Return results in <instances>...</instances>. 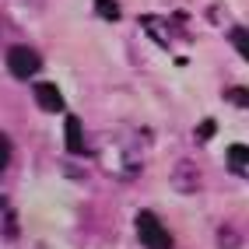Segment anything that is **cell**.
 I'll use <instances>...</instances> for the list:
<instances>
[{"mask_svg":"<svg viewBox=\"0 0 249 249\" xmlns=\"http://www.w3.org/2000/svg\"><path fill=\"white\" fill-rule=\"evenodd\" d=\"M137 235L147 249H172V235L165 231V225L158 221V214L141 211L137 214Z\"/></svg>","mask_w":249,"mask_h":249,"instance_id":"6da1fadb","label":"cell"},{"mask_svg":"<svg viewBox=\"0 0 249 249\" xmlns=\"http://www.w3.org/2000/svg\"><path fill=\"white\" fill-rule=\"evenodd\" d=\"M7 71L18 77V81H28L39 74V53L32 46H11L7 49Z\"/></svg>","mask_w":249,"mask_h":249,"instance_id":"7a4b0ae2","label":"cell"},{"mask_svg":"<svg viewBox=\"0 0 249 249\" xmlns=\"http://www.w3.org/2000/svg\"><path fill=\"white\" fill-rule=\"evenodd\" d=\"M172 190H179V193H196L200 190V172H196L193 161L179 158V165L172 169Z\"/></svg>","mask_w":249,"mask_h":249,"instance_id":"3957f363","label":"cell"},{"mask_svg":"<svg viewBox=\"0 0 249 249\" xmlns=\"http://www.w3.org/2000/svg\"><path fill=\"white\" fill-rule=\"evenodd\" d=\"M36 102L42 112H63V95L56 85H49V81H42V85H36Z\"/></svg>","mask_w":249,"mask_h":249,"instance_id":"277c9868","label":"cell"},{"mask_svg":"<svg viewBox=\"0 0 249 249\" xmlns=\"http://www.w3.org/2000/svg\"><path fill=\"white\" fill-rule=\"evenodd\" d=\"M63 144L71 155H85V130H81L77 116H67V123H63Z\"/></svg>","mask_w":249,"mask_h":249,"instance_id":"5b68a950","label":"cell"},{"mask_svg":"<svg viewBox=\"0 0 249 249\" xmlns=\"http://www.w3.org/2000/svg\"><path fill=\"white\" fill-rule=\"evenodd\" d=\"M95 14H98V18H106V21H120L123 18V11H120L116 0H95Z\"/></svg>","mask_w":249,"mask_h":249,"instance_id":"8992f818","label":"cell"},{"mask_svg":"<svg viewBox=\"0 0 249 249\" xmlns=\"http://www.w3.org/2000/svg\"><path fill=\"white\" fill-rule=\"evenodd\" d=\"M228 42L235 46V53H239V56L249 60V32H246V28H231V32H228Z\"/></svg>","mask_w":249,"mask_h":249,"instance_id":"52a82bcc","label":"cell"},{"mask_svg":"<svg viewBox=\"0 0 249 249\" xmlns=\"http://www.w3.org/2000/svg\"><path fill=\"white\" fill-rule=\"evenodd\" d=\"M0 231H4V235H14V207L7 200H0Z\"/></svg>","mask_w":249,"mask_h":249,"instance_id":"ba28073f","label":"cell"},{"mask_svg":"<svg viewBox=\"0 0 249 249\" xmlns=\"http://www.w3.org/2000/svg\"><path fill=\"white\" fill-rule=\"evenodd\" d=\"M246 161H249V147H231L228 151V165L235 172H246Z\"/></svg>","mask_w":249,"mask_h":249,"instance_id":"9c48e42d","label":"cell"},{"mask_svg":"<svg viewBox=\"0 0 249 249\" xmlns=\"http://www.w3.org/2000/svg\"><path fill=\"white\" fill-rule=\"evenodd\" d=\"M228 102H231V106L249 109V88H228Z\"/></svg>","mask_w":249,"mask_h":249,"instance_id":"30bf717a","label":"cell"},{"mask_svg":"<svg viewBox=\"0 0 249 249\" xmlns=\"http://www.w3.org/2000/svg\"><path fill=\"white\" fill-rule=\"evenodd\" d=\"M7 165H11V137L0 134V172H7Z\"/></svg>","mask_w":249,"mask_h":249,"instance_id":"8fae6325","label":"cell"},{"mask_svg":"<svg viewBox=\"0 0 249 249\" xmlns=\"http://www.w3.org/2000/svg\"><path fill=\"white\" fill-rule=\"evenodd\" d=\"M218 239H221V249H239V246H242V242H239V231L231 235V228H221Z\"/></svg>","mask_w":249,"mask_h":249,"instance_id":"7c38bea8","label":"cell"},{"mask_svg":"<svg viewBox=\"0 0 249 249\" xmlns=\"http://www.w3.org/2000/svg\"><path fill=\"white\" fill-rule=\"evenodd\" d=\"M196 137H200V141L214 137V120H204V123H200V130H196Z\"/></svg>","mask_w":249,"mask_h":249,"instance_id":"4fadbf2b","label":"cell"}]
</instances>
